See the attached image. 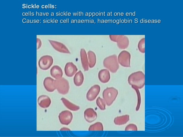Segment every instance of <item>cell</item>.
<instances>
[{"label": "cell", "instance_id": "cell-4", "mask_svg": "<svg viewBox=\"0 0 183 137\" xmlns=\"http://www.w3.org/2000/svg\"><path fill=\"white\" fill-rule=\"evenodd\" d=\"M54 84L56 89L60 94L65 95L68 92L70 88L69 82L64 78L55 80Z\"/></svg>", "mask_w": 183, "mask_h": 137}, {"label": "cell", "instance_id": "cell-25", "mask_svg": "<svg viewBox=\"0 0 183 137\" xmlns=\"http://www.w3.org/2000/svg\"><path fill=\"white\" fill-rule=\"evenodd\" d=\"M125 131H137V128L136 125L135 124H130L126 127Z\"/></svg>", "mask_w": 183, "mask_h": 137}, {"label": "cell", "instance_id": "cell-16", "mask_svg": "<svg viewBox=\"0 0 183 137\" xmlns=\"http://www.w3.org/2000/svg\"><path fill=\"white\" fill-rule=\"evenodd\" d=\"M80 55L82 66L85 71H88L89 70L88 59L86 51L84 49H81Z\"/></svg>", "mask_w": 183, "mask_h": 137}, {"label": "cell", "instance_id": "cell-22", "mask_svg": "<svg viewBox=\"0 0 183 137\" xmlns=\"http://www.w3.org/2000/svg\"><path fill=\"white\" fill-rule=\"evenodd\" d=\"M88 130L89 131H103V126L102 123L97 122L90 126Z\"/></svg>", "mask_w": 183, "mask_h": 137}, {"label": "cell", "instance_id": "cell-27", "mask_svg": "<svg viewBox=\"0 0 183 137\" xmlns=\"http://www.w3.org/2000/svg\"><path fill=\"white\" fill-rule=\"evenodd\" d=\"M42 42L40 39L37 38V49H39L41 47Z\"/></svg>", "mask_w": 183, "mask_h": 137}, {"label": "cell", "instance_id": "cell-5", "mask_svg": "<svg viewBox=\"0 0 183 137\" xmlns=\"http://www.w3.org/2000/svg\"><path fill=\"white\" fill-rule=\"evenodd\" d=\"M109 37L112 41L117 42V45L120 49H126L129 45V40L125 36L110 35Z\"/></svg>", "mask_w": 183, "mask_h": 137}, {"label": "cell", "instance_id": "cell-13", "mask_svg": "<svg viewBox=\"0 0 183 137\" xmlns=\"http://www.w3.org/2000/svg\"><path fill=\"white\" fill-rule=\"evenodd\" d=\"M54 80L50 77L45 78L43 81V85L48 92H52L56 89L54 84Z\"/></svg>", "mask_w": 183, "mask_h": 137}, {"label": "cell", "instance_id": "cell-10", "mask_svg": "<svg viewBox=\"0 0 183 137\" xmlns=\"http://www.w3.org/2000/svg\"><path fill=\"white\" fill-rule=\"evenodd\" d=\"M48 41L54 48L57 51L61 53H70L68 48L63 43L52 40L49 39Z\"/></svg>", "mask_w": 183, "mask_h": 137}, {"label": "cell", "instance_id": "cell-24", "mask_svg": "<svg viewBox=\"0 0 183 137\" xmlns=\"http://www.w3.org/2000/svg\"><path fill=\"white\" fill-rule=\"evenodd\" d=\"M138 49L142 53H144L145 49V38L142 39L139 42L138 44Z\"/></svg>", "mask_w": 183, "mask_h": 137}, {"label": "cell", "instance_id": "cell-12", "mask_svg": "<svg viewBox=\"0 0 183 137\" xmlns=\"http://www.w3.org/2000/svg\"><path fill=\"white\" fill-rule=\"evenodd\" d=\"M77 70L76 66L72 62L67 63L65 65L64 71L66 76L69 77L73 76Z\"/></svg>", "mask_w": 183, "mask_h": 137}, {"label": "cell", "instance_id": "cell-6", "mask_svg": "<svg viewBox=\"0 0 183 137\" xmlns=\"http://www.w3.org/2000/svg\"><path fill=\"white\" fill-rule=\"evenodd\" d=\"M53 60L52 57L49 55L42 56L40 58L38 64L39 67L43 70H46L52 65Z\"/></svg>", "mask_w": 183, "mask_h": 137}, {"label": "cell", "instance_id": "cell-11", "mask_svg": "<svg viewBox=\"0 0 183 137\" xmlns=\"http://www.w3.org/2000/svg\"><path fill=\"white\" fill-rule=\"evenodd\" d=\"M97 115L96 112L92 108L86 109L84 112V117L85 120L89 123H91L96 120Z\"/></svg>", "mask_w": 183, "mask_h": 137}, {"label": "cell", "instance_id": "cell-9", "mask_svg": "<svg viewBox=\"0 0 183 137\" xmlns=\"http://www.w3.org/2000/svg\"><path fill=\"white\" fill-rule=\"evenodd\" d=\"M100 90V87L98 84L92 86L87 92L86 96L87 99L90 101L94 100L99 94Z\"/></svg>", "mask_w": 183, "mask_h": 137}, {"label": "cell", "instance_id": "cell-2", "mask_svg": "<svg viewBox=\"0 0 183 137\" xmlns=\"http://www.w3.org/2000/svg\"><path fill=\"white\" fill-rule=\"evenodd\" d=\"M103 64L104 67L113 73L116 72L119 68L117 56L115 54L105 58L103 60Z\"/></svg>", "mask_w": 183, "mask_h": 137}, {"label": "cell", "instance_id": "cell-23", "mask_svg": "<svg viewBox=\"0 0 183 137\" xmlns=\"http://www.w3.org/2000/svg\"><path fill=\"white\" fill-rule=\"evenodd\" d=\"M97 106L102 110H104L106 109V103L104 100L99 97L96 100Z\"/></svg>", "mask_w": 183, "mask_h": 137}, {"label": "cell", "instance_id": "cell-20", "mask_svg": "<svg viewBox=\"0 0 183 137\" xmlns=\"http://www.w3.org/2000/svg\"><path fill=\"white\" fill-rule=\"evenodd\" d=\"M129 120V116L125 115L115 118L114 120V122L117 125H122L126 124Z\"/></svg>", "mask_w": 183, "mask_h": 137}, {"label": "cell", "instance_id": "cell-21", "mask_svg": "<svg viewBox=\"0 0 183 137\" xmlns=\"http://www.w3.org/2000/svg\"><path fill=\"white\" fill-rule=\"evenodd\" d=\"M89 66L93 67L96 62V57L95 53L93 51L89 50L87 52Z\"/></svg>", "mask_w": 183, "mask_h": 137}, {"label": "cell", "instance_id": "cell-28", "mask_svg": "<svg viewBox=\"0 0 183 137\" xmlns=\"http://www.w3.org/2000/svg\"><path fill=\"white\" fill-rule=\"evenodd\" d=\"M60 131H70L71 130L69 128L64 127L61 128L60 130Z\"/></svg>", "mask_w": 183, "mask_h": 137}, {"label": "cell", "instance_id": "cell-19", "mask_svg": "<svg viewBox=\"0 0 183 137\" xmlns=\"http://www.w3.org/2000/svg\"><path fill=\"white\" fill-rule=\"evenodd\" d=\"M61 100L64 105L68 109L71 111H77L80 108L79 106L72 103L64 98H61Z\"/></svg>", "mask_w": 183, "mask_h": 137}, {"label": "cell", "instance_id": "cell-15", "mask_svg": "<svg viewBox=\"0 0 183 137\" xmlns=\"http://www.w3.org/2000/svg\"><path fill=\"white\" fill-rule=\"evenodd\" d=\"M98 77L99 80L102 83H107L110 79V72L106 69L101 70L98 72Z\"/></svg>", "mask_w": 183, "mask_h": 137}, {"label": "cell", "instance_id": "cell-14", "mask_svg": "<svg viewBox=\"0 0 183 137\" xmlns=\"http://www.w3.org/2000/svg\"><path fill=\"white\" fill-rule=\"evenodd\" d=\"M37 101L39 105L43 108H48L51 103L50 98L48 96L46 95H42L40 96L38 99Z\"/></svg>", "mask_w": 183, "mask_h": 137}, {"label": "cell", "instance_id": "cell-17", "mask_svg": "<svg viewBox=\"0 0 183 137\" xmlns=\"http://www.w3.org/2000/svg\"><path fill=\"white\" fill-rule=\"evenodd\" d=\"M50 72L51 76L56 79L62 78L63 75L62 69L58 65L52 66L50 69Z\"/></svg>", "mask_w": 183, "mask_h": 137}, {"label": "cell", "instance_id": "cell-8", "mask_svg": "<svg viewBox=\"0 0 183 137\" xmlns=\"http://www.w3.org/2000/svg\"><path fill=\"white\" fill-rule=\"evenodd\" d=\"M73 118L72 113L68 110H64L60 113L59 118L60 123L63 125H68L71 122Z\"/></svg>", "mask_w": 183, "mask_h": 137}, {"label": "cell", "instance_id": "cell-7", "mask_svg": "<svg viewBox=\"0 0 183 137\" xmlns=\"http://www.w3.org/2000/svg\"><path fill=\"white\" fill-rule=\"evenodd\" d=\"M131 55L130 53L125 50H123L119 54L118 60L122 66L125 67H130Z\"/></svg>", "mask_w": 183, "mask_h": 137}, {"label": "cell", "instance_id": "cell-3", "mask_svg": "<svg viewBox=\"0 0 183 137\" xmlns=\"http://www.w3.org/2000/svg\"><path fill=\"white\" fill-rule=\"evenodd\" d=\"M118 90L112 87H107L102 93V96L106 104L110 106L116 99L118 94Z\"/></svg>", "mask_w": 183, "mask_h": 137}, {"label": "cell", "instance_id": "cell-18", "mask_svg": "<svg viewBox=\"0 0 183 137\" xmlns=\"http://www.w3.org/2000/svg\"><path fill=\"white\" fill-rule=\"evenodd\" d=\"M83 80V74L81 70H79L76 73L74 77V84L76 86H79L82 84Z\"/></svg>", "mask_w": 183, "mask_h": 137}, {"label": "cell", "instance_id": "cell-26", "mask_svg": "<svg viewBox=\"0 0 183 137\" xmlns=\"http://www.w3.org/2000/svg\"><path fill=\"white\" fill-rule=\"evenodd\" d=\"M132 87L134 88L135 90L136 91L137 94L138 95V104L137 105V107L136 108V110L137 111L139 110V107H140V93L139 92L138 90V89L135 87H133V86H132Z\"/></svg>", "mask_w": 183, "mask_h": 137}, {"label": "cell", "instance_id": "cell-1", "mask_svg": "<svg viewBox=\"0 0 183 137\" xmlns=\"http://www.w3.org/2000/svg\"><path fill=\"white\" fill-rule=\"evenodd\" d=\"M128 82L132 86L141 89L145 85V75L141 71L134 72L129 76Z\"/></svg>", "mask_w": 183, "mask_h": 137}]
</instances>
